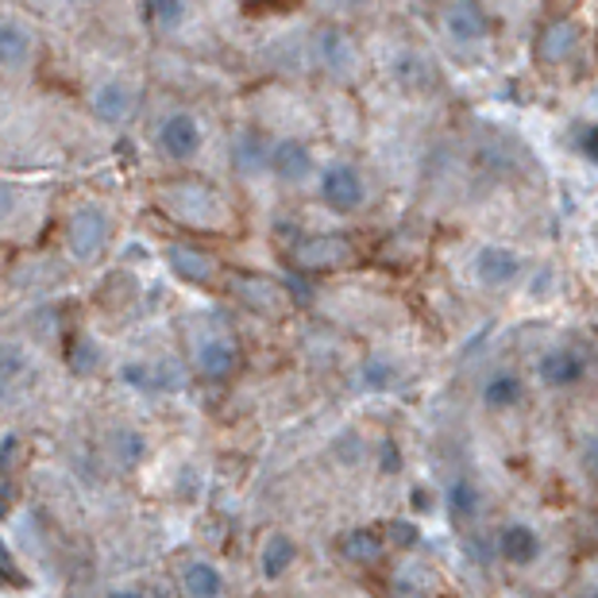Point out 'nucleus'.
Listing matches in <instances>:
<instances>
[{"mask_svg":"<svg viewBox=\"0 0 598 598\" xmlns=\"http://www.w3.org/2000/svg\"><path fill=\"white\" fill-rule=\"evenodd\" d=\"M108 235H113V224H108V212L101 204H82V209L70 212L66 248L77 263H97L108 248Z\"/></svg>","mask_w":598,"mask_h":598,"instance_id":"f257e3e1","label":"nucleus"},{"mask_svg":"<svg viewBox=\"0 0 598 598\" xmlns=\"http://www.w3.org/2000/svg\"><path fill=\"white\" fill-rule=\"evenodd\" d=\"M155 144H159V151L167 155L170 162H190L204 144L201 120L193 113H186V108H175V113L162 116L159 128H155Z\"/></svg>","mask_w":598,"mask_h":598,"instance_id":"f03ea898","label":"nucleus"},{"mask_svg":"<svg viewBox=\"0 0 598 598\" xmlns=\"http://www.w3.org/2000/svg\"><path fill=\"white\" fill-rule=\"evenodd\" d=\"M321 201L336 212H356L367 201V186L352 162H333L321 170Z\"/></svg>","mask_w":598,"mask_h":598,"instance_id":"7ed1b4c3","label":"nucleus"},{"mask_svg":"<svg viewBox=\"0 0 598 598\" xmlns=\"http://www.w3.org/2000/svg\"><path fill=\"white\" fill-rule=\"evenodd\" d=\"M167 209L175 212L178 220H190V224H217L224 217V204H220L217 193L201 182H178L167 190Z\"/></svg>","mask_w":598,"mask_h":598,"instance_id":"20e7f679","label":"nucleus"},{"mask_svg":"<svg viewBox=\"0 0 598 598\" xmlns=\"http://www.w3.org/2000/svg\"><path fill=\"white\" fill-rule=\"evenodd\" d=\"M136 105H139L136 85L124 82V77H105V82H97L90 93V108L101 124H128Z\"/></svg>","mask_w":598,"mask_h":598,"instance_id":"39448f33","label":"nucleus"},{"mask_svg":"<svg viewBox=\"0 0 598 598\" xmlns=\"http://www.w3.org/2000/svg\"><path fill=\"white\" fill-rule=\"evenodd\" d=\"M352 259H356V248L344 235H310L294 248V263L302 271H336V266H348Z\"/></svg>","mask_w":598,"mask_h":598,"instance_id":"423d86ee","label":"nucleus"},{"mask_svg":"<svg viewBox=\"0 0 598 598\" xmlns=\"http://www.w3.org/2000/svg\"><path fill=\"white\" fill-rule=\"evenodd\" d=\"M35 28L23 20H15V15H4L0 20V70H23L31 66V59H35Z\"/></svg>","mask_w":598,"mask_h":598,"instance_id":"0eeeda50","label":"nucleus"},{"mask_svg":"<svg viewBox=\"0 0 598 598\" xmlns=\"http://www.w3.org/2000/svg\"><path fill=\"white\" fill-rule=\"evenodd\" d=\"M317 62L328 70V74H336V77H348L352 70H356V62H359V51H356V43H352L348 35H344L340 28H321L317 31Z\"/></svg>","mask_w":598,"mask_h":598,"instance_id":"6e6552de","label":"nucleus"},{"mask_svg":"<svg viewBox=\"0 0 598 598\" xmlns=\"http://www.w3.org/2000/svg\"><path fill=\"white\" fill-rule=\"evenodd\" d=\"M271 175L286 186H302L313 175V155L297 139H279L271 144Z\"/></svg>","mask_w":598,"mask_h":598,"instance_id":"1a4fd4ad","label":"nucleus"},{"mask_svg":"<svg viewBox=\"0 0 598 598\" xmlns=\"http://www.w3.org/2000/svg\"><path fill=\"white\" fill-rule=\"evenodd\" d=\"M193 364H198L201 379L220 382V379H228V375L235 371V364H240V352H235V344L228 340V336H209V340H201L198 352H193Z\"/></svg>","mask_w":598,"mask_h":598,"instance_id":"9d476101","label":"nucleus"},{"mask_svg":"<svg viewBox=\"0 0 598 598\" xmlns=\"http://www.w3.org/2000/svg\"><path fill=\"white\" fill-rule=\"evenodd\" d=\"M444 28L455 43H475V39H483L491 31V20H486V12L475 0H452L444 8Z\"/></svg>","mask_w":598,"mask_h":598,"instance_id":"9b49d317","label":"nucleus"},{"mask_svg":"<svg viewBox=\"0 0 598 598\" xmlns=\"http://www.w3.org/2000/svg\"><path fill=\"white\" fill-rule=\"evenodd\" d=\"M537 375H541V382H545V387L568 390V387H576V382L587 375V364H584V356H579V352L556 348V352H548V356L537 364Z\"/></svg>","mask_w":598,"mask_h":598,"instance_id":"f8f14e48","label":"nucleus"},{"mask_svg":"<svg viewBox=\"0 0 598 598\" xmlns=\"http://www.w3.org/2000/svg\"><path fill=\"white\" fill-rule=\"evenodd\" d=\"M120 379L128 382L132 390H139V395H167L178 382V375L170 371L167 364H155V359H128V364L120 367Z\"/></svg>","mask_w":598,"mask_h":598,"instance_id":"ddd939ff","label":"nucleus"},{"mask_svg":"<svg viewBox=\"0 0 598 598\" xmlns=\"http://www.w3.org/2000/svg\"><path fill=\"white\" fill-rule=\"evenodd\" d=\"M232 294L240 297L243 305L259 310V313H279L282 302H286V294H282L279 282L263 279V274H235V279H232Z\"/></svg>","mask_w":598,"mask_h":598,"instance_id":"4468645a","label":"nucleus"},{"mask_svg":"<svg viewBox=\"0 0 598 598\" xmlns=\"http://www.w3.org/2000/svg\"><path fill=\"white\" fill-rule=\"evenodd\" d=\"M167 263L178 279L193 282V286H209V282L220 274L217 259L204 255V251H198V248H186V243H175V248L167 251Z\"/></svg>","mask_w":598,"mask_h":598,"instance_id":"2eb2a0df","label":"nucleus"},{"mask_svg":"<svg viewBox=\"0 0 598 598\" xmlns=\"http://www.w3.org/2000/svg\"><path fill=\"white\" fill-rule=\"evenodd\" d=\"M232 167L240 178H259L271 170V144L259 132H240L232 144Z\"/></svg>","mask_w":598,"mask_h":598,"instance_id":"dca6fc26","label":"nucleus"},{"mask_svg":"<svg viewBox=\"0 0 598 598\" xmlns=\"http://www.w3.org/2000/svg\"><path fill=\"white\" fill-rule=\"evenodd\" d=\"M499 556L506 564H517V568H525V564H533L541 556V537L533 525L525 522H514L506 525V529L499 533Z\"/></svg>","mask_w":598,"mask_h":598,"instance_id":"f3484780","label":"nucleus"},{"mask_svg":"<svg viewBox=\"0 0 598 598\" xmlns=\"http://www.w3.org/2000/svg\"><path fill=\"white\" fill-rule=\"evenodd\" d=\"M517 271H522V259L510 248H494L491 243V248H483L475 255V274L486 286H506V282L517 279Z\"/></svg>","mask_w":598,"mask_h":598,"instance_id":"a211bd4d","label":"nucleus"},{"mask_svg":"<svg viewBox=\"0 0 598 598\" xmlns=\"http://www.w3.org/2000/svg\"><path fill=\"white\" fill-rule=\"evenodd\" d=\"M31 371H35V364H31L28 348H20V344H0V401L12 398L15 390L31 379Z\"/></svg>","mask_w":598,"mask_h":598,"instance_id":"6ab92c4d","label":"nucleus"},{"mask_svg":"<svg viewBox=\"0 0 598 598\" xmlns=\"http://www.w3.org/2000/svg\"><path fill=\"white\" fill-rule=\"evenodd\" d=\"M108 455H113L116 463H120L124 471L139 468L147 455V440L139 429H128V424H116L113 432H108Z\"/></svg>","mask_w":598,"mask_h":598,"instance_id":"aec40b11","label":"nucleus"},{"mask_svg":"<svg viewBox=\"0 0 598 598\" xmlns=\"http://www.w3.org/2000/svg\"><path fill=\"white\" fill-rule=\"evenodd\" d=\"M294 560H297V545L286 537V533H274V537H266L263 556H259V568H263L266 579H282L290 568H294Z\"/></svg>","mask_w":598,"mask_h":598,"instance_id":"412c9836","label":"nucleus"},{"mask_svg":"<svg viewBox=\"0 0 598 598\" xmlns=\"http://www.w3.org/2000/svg\"><path fill=\"white\" fill-rule=\"evenodd\" d=\"M151 31H178L190 15V0H139Z\"/></svg>","mask_w":598,"mask_h":598,"instance_id":"4be33fe9","label":"nucleus"},{"mask_svg":"<svg viewBox=\"0 0 598 598\" xmlns=\"http://www.w3.org/2000/svg\"><path fill=\"white\" fill-rule=\"evenodd\" d=\"M182 584H186V595L190 598H220L224 595V576L204 560H193L190 568H186Z\"/></svg>","mask_w":598,"mask_h":598,"instance_id":"5701e85b","label":"nucleus"},{"mask_svg":"<svg viewBox=\"0 0 598 598\" xmlns=\"http://www.w3.org/2000/svg\"><path fill=\"white\" fill-rule=\"evenodd\" d=\"M340 548H344V556H348L352 564H375V560H382V548H387V545H382L379 533L352 529V533H344Z\"/></svg>","mask_w":598,"mask_h":598,"instance_id":"b1692460","label":"nucleus"},{"mask_svg":"<svg viewBox=\"0 0 598 598\" xmlns=\"http://www.w3.org/2000/svg\"><path fill=\"white\" fill-rule=\"evenodd\" d=\"M483 401L491 409H514L517 401H522V379H517V375H510V371H499L494 379H486Z\"/></svg>","mask_w":598,"mask_h":598,"instance_id":"393cba45","label":"nucleus"},{"mask_svg":"<svg viewBox=\"0 0 598 598\" xmlns=\"http://www.w3.org/2000/svg\"><path fill=\"white\" fill-rule=\"evenodd\" d=\"M571 46H576V23H553V28L541 35L537 54L545 62H560V59H568Z\"/></svg>","mask_w":598,"mask_h":598,"instance_id":"a878e982","label":"nucleus"},{"mask_svg":"<svg viewBox=\"0 0 598 598\" xmlns=\"http://www.w3.org/2000/svg\"><path fill=\"white\" fill-rule=\"evenodd\" d=\"M444 502H448V514H452L455 522H468V517L479 514V491H475V483H468V479H455V483L448 486Z\"/></svg>","mask_w":598,"mask_h":598,"instance_id":"bb28decb","label":"nucleus"},{"mask_svg":"<svg viewBox=\"0 0 598 598\" xmlns=\"http://www.w3.org/2000/svg\"><path fill=\"white\" fill-rule=\"evenodd\" d=\"M359 379H364L367 390H387L390 382H395V367H390V359L371 356V359H364V367H359Z\"/></svg>","mask_w":598,"mask_h":598,"instance_id":"cd10ccee","label":"nucleus"},{"mask_svg":"<svg viewBox=\"0 0 598 598\" xmlns=\"http://www.w3.org/2000/svg\"><path fill=\"white\" fill-rule=\"evenodd\" d=\"M387 541L398 548H413L417 541H421V529H417L413 522H390L387 525Z\"/></svg>","mask_w":598,"mask_h":598,"instance_id":"c85d7f7f","label":"nucleus"},{"mask_svg":"<svg viewBox=\"0 0 598 598\" xmlns=\"http://www.w3.org/2000/svg\"><path fill=\"white\" fill-rule=\"evenodd\" d=\"M379 468H382V475H398V471H401V452H398L395 440H382V448H379Z\"/></svg>","mask_w":598,"mask_h":598,"instance_id":"c756f323","label":"nucleus"},{"mask_svg":"<svg viewBox=\"0 0 598 598\" xmlns=\"http://www.w3.org/2000/svg\"><path fill=\"white\" fill-rule=\"evenodd\" d=\"M15 209H20V190H15L12 182H4V178H0V220H8Z\"/></svg>","mask_w":598,"mask_h":598,"instance_id":"7c9ffc66","label":"nucleus"},{"mask_svg":"<svg viewBox=\"0 0 598 598\" xmlns=\"http://www.w3.org/2000/svg\"><path fill=\"white\" fill-rule=\"evenodd\" d=\"M579 151H584L591 162H598V124H591V128L579 132Z\"/></svg>","mask_w":598,"mask_h":598,"instance_id":"2f4dec72","label":"nucleus"},{"mask_svg":"<svg viewBox=\"0 0 598 598\" xmlns=\"http://www.w3.org/2000/svg\"><path fill=\"white\" fill-rule=\"evenodd\" d=\"M0 576L12 579V584H15V579H20V576H15V560H12V553H8L4 537H0Z\"/></svg>","mask_w":598,"mask_h":598,"instance_id":"473e14b6","label":"nucleus"},{"mask_svg":"<svg viewBox=\"0 0 598 598\" xmlns=\"http://www.w3.org/2000/svg\"><path fill=\"white\" fill-rule=\"evenodd\" d=\"M584 463H587V471H591V475H598V437H591L584 444Z\"/></svg>","mask_w":598,"mask_h":598,"instance_id":"72a5a7b5","label":"nucleus"},{"mask_svg":"<svg viewBox=\"0 0 598 598\" xmlns=\"http://www.w3.org/2000/svg\"><path fill=\"white\" fill-rule=\"evenodd\" d=\"M77 371H93V352H90V340L77 344V359H74Z\"/></svg>","mask_w":598,"mask_h":598,"instance_id":"f704fd0d","label":"nucleus"},{"mask_svg":"<svg viewBox=\"0 0 598 598\" xmlns=\"http://www.w3.org/2000/svg\"><path fill=\"white\" fill-rule=\"evenodd\" d=\"M12 483H8V475H0V517L8 514V510H12Z\"/></svg>","mask_w":598,"mask_h":598,"instance_id":"c9c22d12","label":"nucleus"},{"mask_svg":"<svg viewBox=\"0 0 598 598\" xmlns=\"http://www.w3.org/2000/svg\"><path fill=\"white\" fill-rule=\"evenodd\" d=\"M409 506H413V510H429L432 506L429 491H413V494H409Z\"/></svg>","mask_w":598,"mask_h":598,"instance_id":"e433bc0d","label":"nucleus"},{"mask_svg":"<svg viewBox=\"0 0 598 598\" xmlns=\"http://www.w3.org/2000/svg\"><path fill=\"white\" fill-rule=\"evenodd\" d=\"M108 598H147L144 591H132V587H124V591H113Z\"/></svg>","mask_w":598,"mask_h":598,"instance_id":"4c0bfd02","label":"nucleus"},{"mask_svg":"<svg viewBox=\"0 0 598 598\" xmlns=\"http://www.w3.org/2000/svg\"><path fill=\"white\" fill-rule=\"evenodd\" d=\"M340 4H364V0H340Z\"/></svg>","mask_w":598,"mask_h":598,"instance_id":"58836bf2","label":"nucleus"},{"mask_svg":"<svg viewBox=\"0 0 598 598\" xmlns=\"http://www.w3.org/2000/svg\"><path fill=\"white\" fill-rule=\"evenodd\" d=\"M66 4H90V0H66Z\"/></svg>","mask_w":598,"mask_h":598,"instance_id":"ea45409f","label":"nucleus"}]
</instances>
